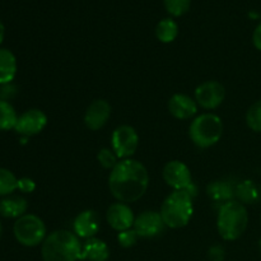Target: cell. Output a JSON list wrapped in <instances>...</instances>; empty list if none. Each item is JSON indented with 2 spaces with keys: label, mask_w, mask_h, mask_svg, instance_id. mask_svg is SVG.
I'll return each mask as SVG.
<instances>
[{
  "label": "cell",
  "mask_w": 261,
  "mask_h": 261,
  "mask_svg": "<svg viewBox=\"0 0 261 261\" xmlns=\"http://www.w3.org/2000/svg\"><path fill=\"white\" fill-rule=\"evenodd\" d=\"M18 121V115L14 107L8 101L0 99V130L14 129Z\"/></svg>",
  "instance_id": "22"
},
{
  "label": "cell",
  "mask_w": 261,
  "mask_h": 261,
  "mask_svg": "<svg viewBox=\"0 0 261 261\" xmlns=\"http://www.w3.org/2000/svg\"><path fill=\"white\" fill-rule=\"evenodd\" d=\"M97 161H98L99 165L102 166L106 170H112L115 166L119 163V158L115 154V152L110 148H102L97 153Z\"/></svg>",
  "instance_id": "26"
},
{
  "label": "cell",
  "mask_w": 261,
  "mask_h": 261,
  "mask_svg": "<svg viewBox=\"0 0 261 261\" xmlns=\"http://www.w3.org/2000/svg\"><path fill=\"white\" fill-rule=\"evenodd\" d=\"M139 145V135L130 125H120L112 132L111 149L120 161L129 160L137 152Z\"/></svg>",
  "instance_id": "7"
},
{
  "label": "cell",
  "mask_w": 261,
  "mask_h": 261,
  "mask_svg": "<svg viewBox=\"0 0 261 261\" xmlns=\"http://www.w3.org/2000/svg\"><path fill=\"white\" fill-rule=\"evenodd\" d=\"M252 43L257 50L261 51V22L256 25L254 33H252Z\"/></svg>",
  "instance_id": "30"
},
{
  "label": "cell",
  "mask_w": 261,
  "mask_h": 261,
  "mask_svg": "<svg viewBox=\"0 0 261 261\" xmlns=\"http://www.w3.org/2000/svg\"><path fill=\"white\" fill-rule=\"evenodd\" d=\"M160 213L166 227L172 229L184 228L193 218V196L186 190H173L163 200Z\"/></svg>",
  "instance_id": "4"
},
{
  "label": "cell",
  "mask_w": 261,
  "mask_h": 261,
  "mask_svg": "<svg viewBox=\"0 0 261 261\" xmlns=\"http://www.w3.org/2000/svg\"><path fill=\"white\" fill-rule=\"evenodd\" d=\"M206 195L217 203H227L236 198V186L227 180L212 181L206 186Z\"/></svg>",
  "instance_id": "16"
},
{
  "label": "cell",
  "mask_w": 261,
  "mask_h": 261,
  "mask_svg": "<svg viewBox=\"0 0 261 261\" xmlns=\"http://www.w3.org/2000/svg\"><path fill=\"white\" fill-rule=\"evenodd\" d=\"M178 35V25L172 18H165L160 20L155 27V36L162 43H171Z\"/></svg>",
  "instance_id": "21"
},
{
  "label": "cell",
  "mask_w": 261,
  "mask_h": 261,
  "mask_svg": "<svg viewBox=\"0 0 261 261\" xmlns=\"http://www.w3.org/2000/svg\"><path fill=\"white\" fill-rule=\"evenodd\" d=\"M246 124L252 132L261 133V99L252 103L247 110Z\"/></svg>",
  "instance_id": "24"
},
{
  "label": "cell",
  "mask_w": 261,
  "mask_h": 261,
  "mask_svg": "<svg viewBox=\"0 0 261 261\" xmlns=\"http://www.w3.org/2000/svg\"><path fill=\"white\" fill-rule=\"evenodd\" d=\"M18 190V178L12 171L0 167V196H9Z\"/></svg>",
  "instance_id": "23"
},
{
  "label": "cell",
  "mask_w": 261,
  "mask_h": 261,
  "mask_svg": "<svg viewBox=\"0 0 261 261\" xmlns=\"http://www.w3.org/2000/svg\"><path fill=\"white\" fill-rule=\"evenodd\" d=\"M236 198L244 205L257 203L261 198L260 188L251 180L241 181L236 185Z\"/></svg>",
  "instance_id": "20"
},
{
  "label": "cell",
  "mask_w": 261,
  "mask_h": 261,
  "mask_svg": "<svg viewBox=\"0 0 261 261\" xmlns=\"http://www.w3.org/2000/svg\"><path fill=\"white\" fill-rule=\"evenodd\" d=\"M81 239L68 229H58L47 234L41 245L43 261H78L81 260Z\"/></svg>",
  "instance_id": "2"
},
{
  "label": "cell",
  "mask_w": 261,
  "mask_h": 261,
  "mask_svg": "<svg viewBox=\"0 0 261 261\" xmlns=\"http://www.w3.org/2000/svg\"><path fill=\"white\" fill-rule=\"evenodd\" d=\"M149 173L142 162L137 160H121L111 170L109 188L112 196L120 203L138 201L148 190Z\"/></svg>",
  "instance_id": "1"
},
{
  "label": "cell",
  "mask_w": 261,
  "mask_h": 261,
  "mask_svg": "<svg viewBox=\"0 0 261 261\" xmlns=\"http://www.w3.org/2000/svg\"><path fill=\"white\" fill-rule=\"evenodd\" d=\"M139 239L140 237L138 236L134 228L126 229V231H122L117 233V242L120 244V246L125 247V249H129V247L134 246Z\"/></svg>",
  "instance_id": "27"
},
{
  "label": "cell",
  "mask_w": 261,
  "mask_h": 261,
  "mask_svg": "<svg viewBox=\"0 0 261 261\" xmlns=\"http://www.w3.org/2000/svg\"><path fill=\"white\" fill-rule=\"evenodd\" d=\"M17 58L8 48H0V86L10 84L17 75Z\"/></svg>",
  "instance_id": "19"
},
{
  "label": "cell",
  "mask_w": 261,
  "mask_h": 261,
  "mask_svg": "<svg viewBox=\"0 0 261 261\" xmlns=\"http://www.w3.org/2000/svg\"><path fill=\"white\" fill-rule=\"evenodd\" d=\"M226 98V88L217 81L199 84L195 89V101L204 110H214L221 106Z\"/></svg>",
  "instance_id": "8"
},
{
  "label": "cell",
  "mask_w": 261,
  "mask_h": 261,
  "mask_svg": "<svg viewBox=\"0 0 261 261\" xmlns=\"http://www.w3.org/2000/svg\"><path fill=\"white\" fill-rule=\"evenodd\" d=\"M110 259V247L102 240L93 237L86 240L82 246L81 260L84 261H107Z\"/></svg>",
  "instance_id": "17"
},
{
  "label": "cell",
  "mask_w": 261,
  "mask_h": 261,
  "mask_svg": "<svg viewBox=\"0 0 261 261\" xmlns=\"http://www.w3.org/2000/svg\"><path fill=\"white\" fill-rule=\"evenodd\" d=\"M18 190L24 194H31L36 190V182L30 177L18 178Z\"/></svg>",
  "instance_id": "28"
},
{
  "label": "cell",
  "mask_w": 261,
  "mask_h": 261,
  "mask_svg": "<svg viewBox=\"0 0 261 261\" xmlns=\"http://www.w3.org/2000/svg\"><path fill=\"white\" fill-rule=\"evenodd\" d=\"M166 10L172 17H181L190 10L191 0H163Z\"/></svg>",
  "instance_id": "25"
},
{
  "label": "cell",
  "mask_w": 261,
  "mask_h": 261,
  "mask_svg": "<svg viewBox=\"0 0 261 261\" xmlns=\"http://www.w3.org/2000/svg\"><path fill=\"white\" fill-rule=\"evenodd\" d=\"M133 228L138 233V236L143 239H153L157 237L165 231L166 224L163 222L160 212L145 211L135 217V222Z\"/></svg>",
  "instance_id": "10"
},
{
  "label": "cell",
  "mask_w": 261,
  "mask_h": 261,
  "mask_svg": "<svg viewBox=\"0 0 261 261\" xmlns=\"http://www.w3.org/2000/svg\"><path fill=\"white\" fill-rule=\"evenodd\" d=\"M168 111L178 120H189L198 114L195 99L184 93H176L168 101Z\"/></svg>",
  "instance_id": "15"
},
{
  "label": "cell",
  "mask_w": 261,
  "mask_h": 261,
  "mask_svg": "<svg viewBox=\"0 0 261 261\" xmlns=\"http://www.w3.org/2000/svg\"><path fill=\"white\" fill-rule=\"evenodd\" d=\"M15 240L25 247H35L42 245L46 234V226L40 217L35 214H24L18 218L13 226Z\"/></svg>",
  "instance_id": "6"
},
{
  "label": "cell",
  "mask_w": 261,
  "mask_h": 261,
  "mask_svg": "<svg viewBox=\"0 0 261 261\" xmlns=\"http://www.w3.org/2000/svg\"><path fill=\"white\" fill-rule=\"evenodd\" d=\"M99 228H101V218L96 211L87 209L81 212L74 218L73 232L79 239H93L99 232Z\"/></svg>",
  "instance_id": "14"
},
{
  "label": "cell",
  "mask_w": 261,
  "mask_h": 261,
  "mask_svg": "<svg viewBox=\"0 0 261 261\" xmlns=\"http://www.w3.org/2000/svg\"><path fill=\"white\" fill-rule=\"evenodd\" d=\"M189 137L201 149L213 147L223 137V121L218 115L212 112L199 115L190 124Z\"/></svg>",
  "instance_id": "5"
},
{
  "label": "cell",
  "mask_w": 261,
  "mask_h": 261,
  "mask_svg": "<svg viewBox=\"0 0 261 261\" xmlns=\"http://www.w3.org/2000/svg\"><path fill=\"white\" fill-rule=\"evenodd\" d=\"M28 203L22 196H7L0 200V214L5 218L18 219L27 214Z\"/></svg>",
  "instance_id": "18"
},
{
  "label": "cell",
  "mask_w": 261,
  "mask_h": 261,
  "mask_svg": "<svg viewBox=\"0 0 261 261\" xmlns=\"http://www.w3.org/2000/svg\"><path fill=\"white\" fill-rule=\"evenodd\" d=\"M162 177L173 190H188L194 184L190 168L177 160L166 163L162 171Z\"/></svg>",
  "instance_id": "9"
},
{
  "label": "cell",
  "mask_w": 261,
  "mask_h": 261,
  "mask_svg": "<svg viewBox=\"0 0 261 261\" xmlns=\"http://www.w3.org/2000/svg\"><path fill=\"white\" fill-rule=\"evenodd\" d=\"M3 236V226H2V222H0V239Z\"/></svg>",
  "instance_id": "32"
},
{
  "label": "cell",
  "mask_w": 261,
  "mask_h": 261,
  "mask_svg": "<svg viewBox=\"0 0 261 261\" xmlns=\"http://www.w3.org/2000/svg\"><path fill=\"white\" fill-rule=\"evenodd\" d=\"M112 107L106 99H94L84 112V125L91 132L102 129L111 117Z\"/></svg>",
  "instance_id": "12"
},
{
  "label": "cell",
  "mask_w": 261,
  "mask_h": 261,
  "mask_svg": "<svg viewBox=\"0 0 261 261\" xmlns=\"http://www.w3.org/2000/svg\"><path fill=\"white\" fill-rule=\"evenodd\" d=\"M47 125V115L38 109H31L18 116L14 130L25 138L33 137L42 132Z\"/></svg>",
  "instance_id": "11"
},
{
  "label": "cell",
  "mask_w": 261,
  "mask_h": 261,
  "mask_svg": "<svg viewBox=\"0 0 261 261\" xmlns=\"http://www.w3.org/2000/svg\"><path fill=\"white\" fill-rule=\"evenodd\" d=\"M208 256L211 261H223L226 254H224L223 247L219 246V245H214V246H212L209 249Z\"/></svg>",
  "instance_id": "29"
},
{
  "label": "cell",
  "mask_w": 261,
  "mask_h": 261,
  "mask_svg": "<svg viewBox=\"0 0 261 261\" xmlns=\"http://www.w3.org/2000/svg\"><path fill=\"white\" fill-rule=\"evenodd\" d=\"M107 223L110 224L112 229L117 232L126 231V229L133 228L135 222V216L133 209L125 203L111 204L106 212Z\"/></svg>",
  "instance_id": "13"
},
{
  "label": "cell",
  "mask_w": 261,
  "mask_h": 261,
  "mask_svg": "<svg viewBox=\"0 0 261 261\" xmlns=\"http://www.w3.org/2000/svg\"><path fill=\"white\" fill-rule=\"evenodd\" d=\"M249 224L246 206L239 200L222 204L217 217V229L219 236L226 241H234L245 233Z\"/></svg>",
  "instance_id": "3"
},
{
  "label": "cell",
  "mask_w": 261,
  "mask_h": 261,
  "mask_svg": "<svg viewBox=\"0 0 261 261\" xmlns=\"http://www.w3.org/2000/svg\"><path fill=\"white\" fill-rule=\"evenodd\" d=\"M4 36H5V27L3 24V22L0 20V45H2L3 40H4Z\"/></svg>",
  "instance_id": "31"
},
{
  "label": "cell",
  "mask_w": 261,
  "mask_h": 261,
  "mask_svg": "<svg viewBox=\"0 0 261 261\" xmlns=\"http://www.w3.org/2000/svg\"><path fill=\"white\" fill-rule=\"evenodd\" d=\"M259 250H260V254H261V239H260V241H259Z\"/></svg>",
  "instance_id": "33"
}]
</instances>
